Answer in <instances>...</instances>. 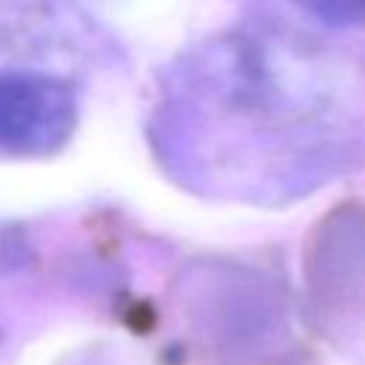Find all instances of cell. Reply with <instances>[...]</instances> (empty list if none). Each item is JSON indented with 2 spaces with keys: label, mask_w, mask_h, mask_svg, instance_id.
Returning a JSON list of instances; mask_svg holds the SVG:
<instances>
[{
  "label": "cell",
  "mask_w": 365,
  "mask_h": 365,
  "mask_svg": "<svg viewBox=\"0 0 365 365\" xmlns=\"http://www.w3.org/2000/svg\"><path fill=\"white\" fill-rule=\"evenodd\" d=\"M120 60L117 40L71 0H0V71L63 74Z\"/></svg>",
  "instance_id": "7a4b0ae2"
},
{
  "label": "cell",
  "mask_w": 365,
  "mask_h": 365,
  "mask_svg": "<svg viewBox=\"0 0 365 365\" xmlns=\"http://www.w3.org/2000/svg\"><path fill=\"white\" fill-rule=\"evenodd\" d=\"M151 140L194 191L288 202L362 151L365 86L342 57L288 31H220L168 63Z\"/></svg>",
  "instance_id": "6da1fadb"
},
{
  "label": "cell",
  "mask_w": 365,
  "mask_h": 365,
  "mask_svg": "<svg viewBox=\"0 0 365 365\" xmlns=\"http://www.w3.org/2000/svg\"><path fill=\"white\" fill-rule=\"evenodd\" d=\"M80 117L77 83L63 74L0 71V157L37 160L60 151Z\"/></svg>",
  "instance_id": "3957f363"
},
{
  "label": "cell",
  "mask_w": 365,
  "mask_h": 365,
  "mask_svg": "<svg viewBox=\"0 0 365 365\" xmlns=\"http://www.w3.org/2000/svg\"><path fill=\"white\" fill-rule=\"evenodd\" d=\"M305 14L336 29H365V0H294Z\"/></svg>",
  "instance_id": "277c9868"
}]
</instances>
